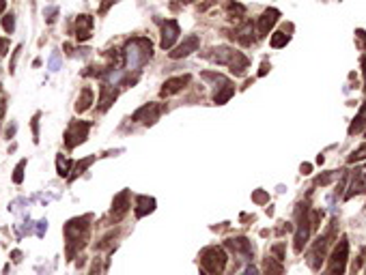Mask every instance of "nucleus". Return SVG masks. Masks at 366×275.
Wrapping results in <instances>:
<instances>
[{"label": "nucleus", "instance_id": "nucleus-1", "mask_svg": "<svg viewBox=\"0 0 366 275\" xmlns=\"http://www.w3.org/2000/svg\"><path fill=\"white\" fill-rule=\"evenodd\" d=\"M153 58V45L145 37H134L123 50V61L127 71H138Z\"/></svg>", "mask_w": 366, "mask_h": 275}, {"label": "nucleus", "instance_id": "nucleus-2", "mask_svg": "<svg viewBox=\"0 0 366 275\" xmlns=\"http://www.w3.org/2000/svg\"><path fill=\"white\" fill-rule=\"evenodd\" d=\"M202 56L209 58V61H213V63H218V65H228L231 73H235V75H244L248 65H250V61H248L241 52L233 50V48H226V45L211 48L207 54H202Z\"/></svg>", "mask_w": 366, "mask_h": 275}, {"label": "nucleus", "instance_id": "nucleus-3", "mask_svg": "<svg viewBox=\"0 0 366 275\" xmlns=\"http://www.w3.org/2000/svg\"><path fill=\"white\" fill-rule=\"evenodd\" d=\"M89 219L91 215L87 217H76L71 219L67 226H65V237H67V256L69 260L76 256V252L80 250L84 245V241L89 239Z\"/></svg>", "mask_w": 366, "mask_h": 275}, {"label": "nucleus", "instance_id": "nucleus-4", "mask_svg": "<svg viewBox=\"0 0 366 275\" xmlns=\"http://www.w3.org/2000/svg\"><path fill=\"white\" fill-rule=\"evenodd\" d=\"M226 260H228L226 252L218 245L205 247V250L200 252V267L207 275H222V271H224V267H226Z\"/></svg>", "mask_w": 366, "mask_h": 275}, {"label": "nucleus", "instance_id": "nucleus-5", "mask_svg": "<svg viewBox=\"0 0 366 275\" xmlns=\"http://www.w3.org/2000/svg\"><path fill=\"white\" fill-rule=\"evenodd\" d=\"M347 260H349V241H347V237H343L341 241H338V245L332 250L328 275H345Z\"/></svg>", "mask_w": 366, "mask_h": 275}, {"label": "nucleus", "instance_id": "nucleus-6", "mask_svg": "<svg viewBox=\"0 0 366 275\" xmlns=\"http://www.w3.org/2000/svg\"><path fill=\"white\" fill-rule=\"evenodd\" d=\"M89 129H91V123H84V121L71 123L69 129L65 132V146L76 148L78 144H82L84 140H87V136H89Z\"/></svg>", "mask_w": 366, "mask_h": 275}, {"label": "nucleus", "instance_id": "nucleus-7", "mask_svg": "<svg viewBox=\"0 0 366 275\" xmlns=\"http://www.w3.org/2000/svg\"><path fill=\"white\" fill-rule=\"evenodd\" d=\"M162 112H164V106H162V103H147V106H142L140 110H136L132 121L145 123V125H153L155 121H160Z\"/></svg>", "mask_w": 366, "mask_h": 275}, {"label": "nucleus", "instance_id": "nucleus-8", "mask_svg": "<svg viewBox=\"0 0 366 275\" xmlns=\"http://www.w3.org/2000/svg\"><path fill=\"white\" fill-rule=\"evenodd\" d=\"M198 48H200V37L198 35H189V37L183 39V43H179L173 52H168V56H171L173 61H179V58H185L189 54H194Z\"/></svg>", "mask_w": 366, "mask_h": 275}, {"label": "nucleus", "instance_id": "nucleus-9", "mask_svg": "<svg viewBox=\"0 0 366 275\" xmlns=\"http://www.w3.org/2000/svg\"><path fill=\"white\" fill-rule=\"evenodd\" d=\"M179 39V24L175 19H166L162 24V41H160V48L162 50H171L175 41Z\"/></svg>", "mask_w": 366, "mask_h": 275}, {"label": "nucleus", "instance_id": "nucleus-10", "mask_svg": "<svg viewBox=\"0 0 366 275\" xmlns=\"http://www.w3.org/2000/svg\"><path fill=\"white\" fill-rule=\"evenodd\" d=\"M189 80H192L189 75H177V77H171V80H166V82H164V86H162L160 95H162V97L177 95V93H181V90L187 86Z\"/></svg>", "mask_w": 366, "mask_h": 275}, {"label": "nucleus", "instance_id": "nucleus-11", "mask_svg": "<svg viewBox=\"0 0 366 275\" xmlns=\"http://www.w3.org/2000/svg\"><path fill=\"white\" fill-rule=\"evenodd\" d=\"M91 32H93V17L84 13L76 19V39L78 41H89Z\"/></svg>", "mask_w": 366, "mask_h": 275}, {"label": "nucleus", "instance_id": "nucleus-12", "mask_svg": "<svg viewBox=\"0 0 366 275\" xmlns=\"http://www.w3.org/2000/svg\"><path fill=\"white\" fill-rule=\"evenodd\" d=\"M127 211H129V192H127V189H123L119 196H114V202H112V219L119 221Z\"/></svg>", "mask_w": 366, "mask_h": 275}, {"label": "nucleus", "instance_id": "nucleus-13", "mask_svg": "<svg viewBox=\"0 0 366 275\" xmlns=\"http://www.w3.org/2000/svg\"><path fill=\"white\" fill-rule=\"evenodd\" d=\"M278 17H280V13H278V9H267L263 15L259 17V24H257V30L261 32V35H267L274 26H276V22H278Z\"/></svg>", "mask_w": 366, "mask_h": 275}, {"label": "nucleus", "instance_id": "nucleus-14", "mask_svg": "<svg viewBox=\"0 0 366 275\" xmlns=\"http://www.w3.org/2000/svg\"><path fill=\"white\" fill-rule=\"evenodd\" d=\"M226 247L233 250L235 254H244V256H252V243L248 241L246 237H237V239H228L226 241Z\"/></svg>", "mask_w": 366, "mask_h": 275}, {"label": "nucleus", "instance_id": "nucleus-15", "mask_svg": "<svg viewBox=\"0 0 366 275\" xmlns=\"http://www.w3.org/2000/svg\"><path fill=\"white\" fill-rule=\"evenodd\" d=\"M155 211V198H149V196H138L136 198V217H145V215Z\"/></svg>", "mask_w": 366, "mask_h": 275}, {"label": "nucleus", "instance_id": "nucleus-16", "mask_svg": "<svg viewBox=\"0 0 366 275\" xmlns=\"http://www.w3.org/2000/svg\"><path fill=\"white\" fill-rule=\"evenodd\" d=\"M99 95H101L99 97V103H101L99 110H101V112H106V110L112 106L114 99H116V88L110 86V84H101V86H99Z\"/></svg>", "mask_w": 366, "mask_h": 275}, {"label": "nucleus", "instance_id": "nucleus-17", "mask_svg": "<svg viewBox=\"0 0 366 275\" xmlns=\"http://www.w3.org/2000/svg\"><path fill=\"white\" fill-rule=\"evenodd\" d=\"M91 106H93V90L89 86H84L80 97H78V101H76V112L82 114V112H87V110H91Z\"/></svg>", "mask_w": 366, "mask_h": 275}, {"label": "nucleus", "instance_id": "nucleus-18", "mask_svg": "<svg viewBox=\"0 0 366 275\" xmlns=\"http://www.w3.org/2000/svg\"><path fill=\"white\" fill-rule=\"evenodd\" d=\"M351 192H347V196L345 198H351L354 194H366V168L360 170L356 176H354V183H351Z\"/></svg>", "mask_w": 366, "mask_h": 275}, {"label": "nucleus", "instance_id": "nucleus-19", "mask_svg": "<svg viewBox=\"0 0 366 275\" xmlns=\"http://www.w3.org/2000/svg\"><path fill=\"white\" fill-rule=\"evenodd\" d=\"M233 95H235V86H233L231 82H228V84H224V86H220V90H218V93H215V97H213V101L218 103V106H222V103H226Z\"/></svg>", "mask_w": 366, "mask_h": 275}, {"label": "nucleus", "instance_id": "nucleus-20", "mask_svg": "<svg viewBox=\"0 0 366 275\" xmlns=\"http://www.w3.org/2000/svg\"><path fill=\"white\" fill-rule=\"evenodd\" d=\"M282 260L278 258H267L265 260V273L267 275H282Z\"/></svg>", "mask_w": 366, "mask_h": 275}, {"label": "nucleus", "instance_id": "nucleus-21", "mask_svg": "<svg viewBox=\"0 0 366 275\" xmlns=\"http://www.w3.org/2000/svg\"><path fill=\"white\" fill-rule=\"evenodd\" d=\"M364 125H366V103L362 106L360 114H358V119L354 121V125L349 127V134H358V132H362V129H364Z\"/></svg>", "mask_w": 366, "mask_h": 275}, {"label": "nucleus", "instance_id": "nucleus-22", "mask_svg": "<svg viewBox=\"0 0 366 275\" xmlns=\"http://www.w3.org/2000/svg\"><path fill=\"white\" fill-rule=\"evenodd\" d=\"M270 43H272V48H284L286 43H289V35L286 32H274L272 35V39H270Z\"/></svg>", "mask_w": 366, "mask_h": 275}, {"label": "nucleus", "instance_id": "nucleus-23", "mask_svg": "<svg viewBox=\"0 0 366 275\" xmlns=\"http://www.w3.org/2000/svg\"><path fill=\"white\" fill-rule=\"evenodd\" d=\"M69 166H71V161L67 159V157L58 155V159H56V170H58V176H67V172H69Z\"/></svg>", "mask_w": 366, "mask_h": 275}, {"label": "nucleus", "instance_id": "nucleus-24", "mask_svg": "<svg viewBox=\"0 0 366 275\" xmlns=\"http://www.w3.org/2000/svg\"><path fill=\"white\" fill-rule=\"evenodd\" d=\"M93 161H95V157H87V159L78 161V163H76V170H74V176H71V181H74L78 174H82L84 170H87V168H89V166H91V163H93Z\"/></svg>", "mask_w": 366, "mask_h": 275}, {"label": "nucleus", "instance_id": "nucleus-25", "mask_svg": "<svg viewBox=\"0 0 366 275\" xmlns=\"http://www.w3.org/2000/svg\"><path fill=\"white\" fill-rule=\"evenodd\" d=\"M24 168H26V159H22L15 166V172H13V183H15V185H19V183L24 181Z\"/></svg>", "mask_w": 366, "mask_h": 275}, {"label": "nucleus", "instance_id": "nucleus-26", "mask_svg": "<svg viewBox=\"0 0 366 275\" xmlns=\"http://www.w3.org/2000/svg\"><path fill=\"white\" fill-rule=\"evenodd\" d=\"M2 28L9 32V35L15 30V15H13V13H6V15L2 17Z\"/></svg>", "mask_w": 366, "mask_h": 275}, {"label": "nucleus", "instance_id": "nucleus-27", "mask_svg": "<svg viewBox=\"0 0 366 275\" xmlns=\"http://www.w3.org/2000/svg\"><path fill=\"white\" fill-rule=\"evenodd\" d=\"M362 159H366V142L362 144L360 148H356L354 153L349 155V163H354V161H362Z\"/></svg>", "mask_w": 366, "mask_h": 275}, {"label": "nucleus", "instance_id": "nucleus-28", "mask_svg": "<svg viewBox=\"0 0 366 275\" xmlns=\"http://www.w3.org/2000/svg\"><path fill=\"white\" fill-rule=\"evenodd\" d=\"M226 9H228V13H237V15H244V11H246L244 6L237 4V2H228V4H226Z\"/></svg>", "mask_w": 366, "mask_h": 275}, {"label": "nucleus", "instance_id": "nucleus-29", "mask_svg": "<svg viewBox=\"0 0 366 275\" xmlns=\"http://www.w3.org/2000/svg\"><path fill=\"white\" fill-rule=\"evenodd\" d=\"M32 140L39 142V114H35V119H32Z\"/></svg>", "mask_w": 366, "mask_h": 275}, {"label": "nucleus", "instance_id": "nucleus-30", "mask_svg": "<svg viewBox=\"0 0 366 275\" xmlns=\"http://www.w3.org/2000/svg\"><path fill=\"white\" fill-rule=\"evenodd\" d=\"M19 52H22V45H17V48H15V52H13V61H11V65H9L11 73H13V71H15V63H17V58H19Z\"/></svg>", "mask_w": 366, "mask_h": 275}, {"label": "nucleus", "instance_id": "nucleus-31", "mask_svg": "<svg viewBox=\"0 0 366 275\" xmlns=\"http://www.w3.org/2000/svg\"><path fill=\"white\" fill-rule=\"evenodd\" d=\"M332 179H334V174H332V172L330 174H323V176H319V179H317V185H328Z\"/></svg>", "mask_w": 366, "mask_h": 275}, {"label": "nucleus", "instance_id": "nucleus-32", "mask_svg": "<svg viewBox=\"0 0 366 275\" xmlns=\"http://www.w3.org/2000/svg\"><path fill=\"white\" fill-rule=\"evenodd\" d=\"M6 50H9V39L0 37V56H4V54H6Z\"/></svg>", "mask_w": 366, "mask_h": 275}, {"label": "nucleus", "instance_id": "nucleus-33", "mask_svg": "<svg viewBox=\"0 0 366 275\" xmlns=\"http://www.w3.org/2000/svg\"><path fill=\"white\" fill-rule=\"evenodd\" d=\"M252 198H254V202H259V205H263V202H267V194H265V192H257V194L252 196Z\"/></svg>", "mask_w": 366, "mask_h": 275}, {"label": "nucleus", "instance_id": "nucleus-34", "mask_svg": "<svg viewBox=\"0 0 366 275\" xmlns=\"http://www.w3.org/2000/svg\"><path fill=\"white\" fill-rule=\"evenodd\" d=\"M114 2H116V0H103V2H101V6H99V13H101V15H103V13H106V11L110 9V4H114Z\"/></svg>", "mask_w": 366, "mask_h": 275}, {"label": "nucleus", "instance_id": "nucleus-35", "mask_svg": "<svg viewBox=\"0 0 366 275\" xmlns=\"http://www.w3.org/2000/svg\"><path fill=\"white\" fill-rule=\"evenodd\" d=\"M241 275H259V271H257V267H252V265H248L246 269H244V273Z\"/></svg>", "mask_w": 366, "mask_h": 275}, {"label": "nucleus", "instance_id": "nucleus-36", "mask_svg": "<svg viewBox=\"0 0 366 275\" xmlns=\"http://www.w3.org/2000/svg\"><path fill=\"white\" fill-rule=\"evenodd\" d=\"M91 275H99V263H93V269H91Z\"/></svg>", "mask_w": 366, "mask_h": 275}, {"label": "nucleus", "instance_id": "nucleus-37", "mask_svg": "<svg viewBox=\"0 0 366 275\" xmlns=\"http://www.w3.org/2000/svg\"><path fill=\"white\" fill-rule=\"evenodd\" d=\"M4 110H6V103H4V99H0V119L4 116Z\"/></svg>", "mask_w": 366, "mask_h": 275}, {"label": "nucleus", "instance_id": "nucleus-38", "mask_svg": "<svg viewBox=\"0 0 366 275\" xmlns=\"http://www.w3.org/2000/svg\"><path fill=\"white\" fill-rule=\"evenodd\" d=\"M267 71H270V65H267V63H263V67H261V71H259V75H265V73H267Z\"/></svg>", "mask_w": 366, "mask_h": 275}, {"label": "nucleus", "instance_id": "nucleus-39", "mask_svg": "<svg viewBox=\"0 0 366 275\" xmlns=\"http://www.w3.org/2000/svg\"><path fill=\"white\" fill-rule=\"evenodd\" d=\"M15 129H17V127H15V125H11V127H9V129H6V136H9V138H11V136H13V134H15Z\"/></svg>", "mask_w": 366, "mask_h": 275}, {"label": "nucleus", "instance_id": "nucleus-40", "mask_svg": "<svg viewBox=\"0 0 366 275\" xmlns=\"http://www.w3.org/2000/svg\"><path fill=\"white\" fill-rule=\"evenodd\" d=\"M302 172H304V174L310 172V163H304V166H302Z\"/></svg>", "mask_w": 366, "mask_h": 275}, {"label": "nucleus", "instance_id": "nucleus-41", "mask_svg": "<svg viewBox=\"0 0 366 275\" xmlns=\"http://www.w3.org/2000/svg\"><path fill=\"white\" fill-rule=\"evenodd\" d=\"M19 256H22V254H19V252H13V260H15V263H19V260H22Z\"/></svg>", "mask_w": 366, "mask_h": 275}, {"label": "nucleus", "instance_id": "nucleus-42", "mask_svg": "<svg viewBox=\"0 0 366 275\" xmlns=\"http://www.w3.org/2000/svg\"><path fill=\"white\" fill-rule=\"evenodd\" d=\"M4 6H6V0H0V13L4 11Z\"/></svg>", "mask_w": 366, "mask_h": 275}, {"label": "nucleus", "instance_id": "nucleus-43", "mask_svg": "<svg viewBox=\"0 0 366 275\" xmlns=\"http://www.w3.org/2000/svg\"><path fill=\"white\" fill-rule=\"evenodd\" d=\"M181 4H187V2H194V0H179Z\"/></svg>", "mask_w": 366, "mask_h": 275}, {"label": "nucleus", "instance_id": "nucleus-44", "mask_svg": "<svg viewBox=\"0 0 366 275\" xmlns=\"http://www.w3.org/2000/svg\"><path fill=\"white\" fill-rule=\"evenodd\" d=\"M200 275H207V273H205V271H202V273H200Z\"/></svg>", "mask_w": 366, "mask_h": 275}]
</instances>
